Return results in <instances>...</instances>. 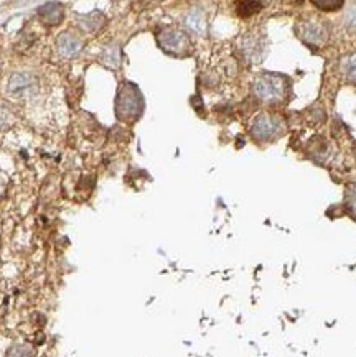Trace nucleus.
Listing matches in <instances>:
<instances>
[{"instance_id":"obj_1","label":"nucleus","mask_w":356,"mask_h":357,"mask_svg":"<svg viewBox=\"0 0 356 357\" xmlns=\"http://www.w3.org/2000/svg\"><path fill=\"white\" fill-rule=\"evenodd\" d=\"M252 94L264 104H282L287 102L290 83L285 76L276 73H263L252 81Z\"/></svg>"},{"instance_id":"obj_2","label":"nucleus","mask_w":356,"mask_h":357,"mask_svg":"<svg viewBox=\"0 0 356 357\" xmlns=\"http://www.w3.org/2000/svg\"><path fill=\"white\" fill-rule=\"evenodd\" d=\"M142 110H144V97L137 86L130 83L122 84L116 97L117 117L124 122H132L141 117Z\"/></svg>"},{"instance_id":"obj_3","label":"nucleus","mask_w":356,"mask_h":357,"mask_svg":"<svg viewBox=\"0 0 356 357\" xmlns=\"http://www.w3.org/2000/svg\"><path fill=\"white\" fill-rule=\"evenodd\" d=\"M157 43L163 51L174 56H187L191 51V43L187 34L171 27H163L157 34Z\"/></svg>"},{"instance_id":"obj_4","label":"nucleus","mask_w":356,"mask_h":357,"mask_svg":"<svg viewBox=\"0 0 356 357\" xmlns=\"http://www.w3.org/2000/svg\"><path fill=\"white\" fill-rule=\"evenodd\" d=\"M284 132L285 125L282 119L272 114H261L251 125V135L256 142H272L277 137H282Z\"/></svg>"},{"instance_id":"obj_5","label":"nucleus","mask_w":356,"mask_h":357,"mask_svg":"<svg viewBox=\"0 0 356 357\" xmlns=\"http://www.w3.org/2000/svg\"><path fill=\"white\" fill-rule=\"evenodd\" d=\"M298 36L309 47L317 48L322 47L327 42V38H329V28L323 22L312 20V22H305L298 27Z\"/></svg>"},{"instance_id":"obj_6","label":"nucleus","mask_w":356,"mask_h":357,"mask_svg":"<svg viewBox=\"0 0 356 357\" xmlns=\"http://www.w3.org/2000/svg\"><path fill=\"white\" fill-rule=\"evenodd\" d=\"M36 79L28 73H15L14 76L9 79V94H12L14 97H27L32 96L36 91Z\"/></svg>"},{"instance_id":"obj_7","label":"nucleus","mask_w":356,"mask_h":357,"mask_svg":"<svg viewBox=\"0 0 356 357\" xmlns=\"http://www.w3.org/2000/svg\"><path fill=\"white\" fill-rule=\"evenodd\" d=\"M183 27H185L190 34L204 36L208 32L206 14H204L202 9H198V7L190 9L183 15Z\"/></svg>"},{"instance_id":"obj_8","label":"nucleus","mask_w":356,"mask_h":357,"mask_svg":"<svg viewBox=\"0 0 356 357\" xmlns=\"http://www.w3.org/2000/svg\"><path fill=\"white\" fill-rule=\"evenodd\" d=\"M241 51H243V55L251 63H261V60L265 55L264 40L257 38V36H246L243 40V45H241Z\"/></svg>"},{"instance_id":"obj_9","label":"nucleus","mask_w":356,"mask_h":357,"mask_svg":"<svg viewBox=\"0 0 356 357\" xmlns=\"http://www.w3.org/2000/svg\"><path fill=\"white\" fill-rule=\"evenodd\" d=\"M56 47H58V51L61 56L64 58H73L76 56L78 53L81 51V40L78 36L71 35V34H61L56 40Z\"/></svg>"},{"instance_id":"obj_10","label":"nucleus","mask_w":356,"mask_h":357,"mask_svg":"<svg viewBox=\"0 0 356 357\" xmlns=\"http://www.w3.org/2000/svg\"><path fill=\"white\" fill-rule=\"evenodd\" d=\"M38 15L43 22L50 23V25H58L61 20H63V9H61L60 3L51 2V3H47V5L40 7Z\"/></svg>"},{"instance_id":"obj_11","label":"nucleus","mask_w":356,"mask_h":357,"mask_svg":"<svg viewBox=\"0 0 356 357\" xmlns=\"http://www.w3.org/2000/svg\"><path fill=\"white\" fill-rule=\"evenodd\" d=\"M78 23H80V27L83 28L84 32L94 34V32L99 30V28L104 25V17H102L99 12H93V14L80 17V22H78Z\"/></svg>"},{"instance_id":"obj_12","label":"nucleus","mask_w":356,"mask_h":357,"mask_svg":"<svg viewBox=\"0 0 356 357\" xmlns=\"http://www.w3.org/2000/svg\"><path fill=\"white\" fill-rule=\"evenodd\" d=\"M342 71L350 83H356V53H351L342 61Z\"/></svg>"},{"instance_id":"obj_13","label":"nucleus","mask_w":356,"mask_h":357,"mask_svg":"<svg viewBox=\"0 0 356 357\" xmlns=\"http://www.w3.org/2000/svg\"><path fill=\"white\" fill-rule=\"evenodd\" d=\"M263 9V3L261 2H241L237 3V15L239 17H252V15H256L257 12Z\"/></svg>"},{"instance_id":"obj_14","label":"nucleus","mask_w":356,"mask_h":357,"mask_svg":"<svg viewBox=\"0 0 356 357\" xmlns=\"http://www.w3.org/2000/svg\"><path fill=\"white\" fill-rule=\"evenodd\" d=\"M101 61L109 68H117L119 61H121V53H119L117 47H109L106 48L104 53H102Z\"/></svg>"},{"instance_id":"obj_15","label":"nucleus","mask_w":356,"mask_h":357,"mask_svg":"<svg viewBox=\"0 0 356 357\" xmlns=\"http://www.w3.org/2000/svg\"><path fill=\"white\" fill-rule=\"evenodd\" d=\"M313 5L318 7L320 10H337L340 7H343L342 0H313Z\"/></svg>"},{"instance_id":"obj_16","label":"nucleus","mask_w":356,"mask_h":357,"mask_svg":"<svg viewBox=\"0 0 356 357\" xmlns=\"http://www.w3.org/2000/svg\"><path fill=\"white\" fill-rule=\"evenodd\" d=\"M7 357H34V351L28 346H14Z\"/></svg>"},{"instance_id":"obj_17","label":"nucleus","mask_w":356,"mask_h":357,"mask_svg":"<svg viewBox=\"0 0 356 357\" xmlns=\"http://www.w3.org/2000/svg\"><path fill=\"white\" fill-rule=\"evenodd\" d=\"M346 206L351 211V214L356 216V184L348 188L346 193Z\"/></svg>"},{"instance_id":"obj_18","label":"nucleus","mask_w":356,"mask_h":357,"mask_svg":"<svg viewBox=\"0 0 356 357\" xmlns=\"http://www.w3.org/2000/svg\"><path fill=\"white\" fill-rule=\"evenodd\" d=\"M346 20H348V25L356 27V12H350V14H348Z\"/></svg>"}]
</instances>
